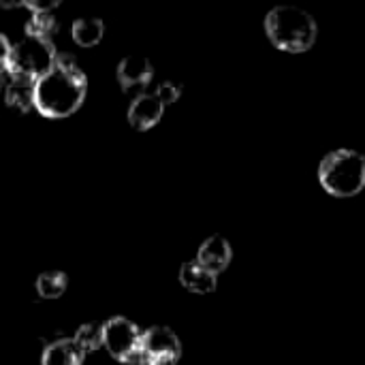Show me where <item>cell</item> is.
Wrapping results in <instances>:
<instances>
[{
	"mask_svg": "<svg viewBox=\"0 0 365 365\" xmlns=\"http://www.w3.org/2000/svg\"><path fill=\"white\" fill-rule=\"evenodd\" d=\"M86 90L88 79L79 64L73 58L58 53L53 66L41 79H36L34 107L41 115L60 120L81 107Z\"/></svg>",
	"mask_w": 365,
	"mask_h": 365,
	"instance_id": "cell-1",
	"label": "cell"
},
{
	"mask_svg": "<svg viewBox=\"0 0 365 365\" xmlns=\"http://www.w3.org/2000/svg\"><path fill=\"white\" fill-rule=\"evenodd\" d=\"M267 38L282 51L304 53L317 43V19L299 6H276L265 17Z\"/></svg>",
	"mask_w": 365,
	"mask_h": 365,
	"instance_id": "cell-2",
	"label": "cell"
},
{
	"mask_svg": "<svg viewBox=\"0 0 365 365\" xmlns=\"http://www.w3.org/2000/svg\"><path fill=\"white\" fill-rule=\"evenodd\" d=\"M319 182L340 199L359 195L365 188V156L346 148L329 152L319 165Z\"/></svg>",
	"mask_w": 365,
	"mask_h": 365,
	"instance_id": "cell-3",
	"label": "cell"
},
{
	"mask_svg": "<svg viewBox=\"0 0 365 365\" xmlns=\"http://www.w3.org/2000/svg\"><path fill=\"white\" fill-rule=\"evenodd\" d=\"M56 45L47 38L24 36L15 45H11L9 56V73L26 77V79H41L56 62Z\"/></svg>",
	"mask_w": 365,
	"mask_h": 365,
	"instance_id": "cell-4",
	"label": "cell"
},
{
	"mask_svg": "<svg viewBox=\"0 0 365 365\" xmlns=\"http://www.w3.org/2000/svg\"><path fill=\"white\" fill-rule=\"evenodd\" d=\"M103 346L122 364H135L143 355V331L128 319L115 317L103 325Z\"/></svg>",
	"mask_w": 365,
	"mask_h": 365,
	"instance_id": "cell-5",
	"label": "cell"
},
{
	"mask_svg": "<svg viewBox=\"0 0 365 365\" xmlns=\"http://www.w3.org/2000/svg\"><path fill=\"white\" fill-rule=\"evenodd\" d=\"M143 357L156 365H175L182 357L180 338L167 327H150L143 331Z\"/></svg>",
	"mask_w": 365,
	"mask_h": 365,
	"instance_id": "cell-6",
	"label": "cell"
},
{
	"mask_svg": "<svg viewBox=\"0 0 365 365\" xmlns=\"http://www.w3.org/2000/svg\"><path fill=\"white\" fill-rule=\"evenodd\" d=\"M154 77V66L141 56H128L118 66V81L124 92H143Z\"/></svg>",
	"mask_w": 365,
	"mask_h": 365,
	"instance_id": "cell-7",
	"label": "cell"
},
{
	"mask_svg": "<svg viewBox=\"0 0 365 365\" xmlns=\"http://www.w3.org/2000/svg\"><path fill=\"white\" fill-rule=\"evenodd\" d=\"M233 259V250H231V244L222 237V235H212L207 237L199 252H197V263L203 265L205 269H210L212 274H220L229 267Z\"/></svg>",
	"mask_w": 365,
	"mask_h": 365,
	"instance_id": "cell-8",
	"label": "cell"
},
{
	"mask_svg": "<svg viewBox=\"0 0 365 365\" xmlns=\"http://www.w3.org/2000/svg\"><path fill=\"white\" fill-rule=\"evenodd\" d=\"M163 111H165V105L160 103V98L156 94L143 92L133 101L128 109V122L137 130H148L154 124H158V120L163 118Z\"/></svg>",
	"mask_w": 365,
	"mask_h": 365,
	"instance_id": "cell-9",
	"label": "cell"
},
{
	"mask_svg": "<svg viewBox=\"0 0 365 365\" xmlns=\"http://www.w3.org/2000/svg\"><path fill=\"white\" fill-rule=\"evenodd\" d=\"M0 90H2L4 103H6L9 107H13V109H17V111H28V109L34 107L36 81L9 73V77H6V81L2 83Z\"/></svg>",
	"mask_w": 365,
	"mask_h": 365,
	"instance_id": "cell-10",
	"label": "cell"
},
{
	"mask_svg": "<svg viewBox=\"0 0 365 365\" xmlns=\"http://www.w3.org/2000/svg\"><path fill=\"white\" fill-rule=\"evenodd\" d=\"M180 282L184 289L192 291V293H214L216 291V284H218V278L216 274H212L210 269H205L203 265H199L197 261H190V263H184L182 269H180Z\"/></svg>",
	"mask_w": 365,
	"mask_h": 365,
	"instance_id": "cell-11",
	"label": "cell"
},
{
	"mask_svg": "<svg viewBox=\"0 0 365 365\" xmlns=\"http://www.w3.org/2000/svg\"><path fill=\"white\" fill-rule=\"evenodd\" d=\"M83 353L73 340H58L43 353V365H81Z\"/></svg>",
	"mask_w": 365,
	"mask_h": 365,
	"instance_id": "cell-12",
	"label": "cell"
},
{
	"mask_svg": "<svg viewBox=\"0 0 365 365\" xmlns=\"http://www.w3.org/2000/svg\"><path fill=\"white\" fill-rule=\"evenodd\" d=\"M103 34H105V26L101 19L81 17L73 24V38L81 47H94L96 43H101Z\"/></svg>",
	"mask_w": 365,
	"mask_h": 365,
	"instance_id": "cell-13",
	"label": "cell"
},
{
	"mask_svg": "<svg viewBox=\"0 0 365 365\" xmlns=\"http://www.w3.org/2000/svg\"><path fill=\"white\" fill-rule=\"evenodd\" d=\"M24 30H26V36L51 41V36L58 32V19L53 17V13H30Z\"/></svg>",
	"mask_w": 365,
	"mask_h": 365,
	"instance_id": "cell-14",
	"label": "cell"
},
{
	"mask_svg": "<svg viewBox=\"0 0 365 365\" xmlns=\"http://www.w3.org/2000/svg\"><path fill=\"white\" fill-rule=\"evenodd\" d=\"M73 342L77 344V349L86 355L92 353L96 349L103 346V325L101 323H86L77 329Z\"/></svg>",
	"mask_w": 365,
	"mask_h": 365,
	"instance_id": "cell-15",
	"label": "cell"
},
{
	"mask_svg": "<svg viewBox=\"0 0 365 365\" xmlns=\"http://www.w3.org/2000/svg\"><path fill=\"white\" fill-rule=\"evenodd\" d=\"M66 274L62 272H45L36 278V293L45 299H56L66 289Z\"/></svg>",
	"mask_w": 365,
	"mask_h": 365,
	"instance_id": "cell-16",
	"label": "cell"
},
{
	"mask_svg": "<svg viewBox=\"0 0 365 365\" xmlns=\"http://www.w3.org/2000/svg\"><path fill=\"white\" fill-rule=\"evenodd\" d=\"M154 94L160 98L163 105H171V103H175V101L180 98L182 86H180V83H173V81H165V83H160V86L156 88Z\"/></svg>",
	"mask_w": 365,
	"mask_h": 365,
	"instance_id": "cell-17",
	"label": "cell"
},
{
	"mask_svg": "<svg viewBox=\"0 0 365 365\" xmlns=\"http://www.w3.org/2000/svg\"><path fill=\"white\" fill-rule=\"evenodd\" d=\"M9 56H11V43L4 34H0V77L9 73Z\"/></svg>",
	"mask_w": 365,
	"mask_h": 365,
	"instance_id": "cell-18",
	"label": "cell"
},
{
	"mask_svg": "<svg viewBox=\"0 0 365 365\" xmlns=\"http://www.w3.org/2000/svg\"><path fill=\"white\" fill-rule=\"evenodd\" d=\"M130 365H156V364H152L150 359H145V357L141 355V357H139V359H137L135 364H130Z\"/></svg>",
	"mask_w": 365,
	"mask_h": 365,
	"instance_id": "cell-19",
	"label": "cell"
}]
</instances>
